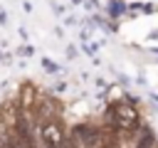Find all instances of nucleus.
<instances>
[{"mask_svg":"<svg viewBox=\"0 0 158 148\" xmlns=\"http://www.w3.org/2000/svg\"><path fill=\"white\" fill-rule=\"evenodd\" d=\"M40 141H42L44 148H59L62 141H64V133H62V128L57 123H49L47 121V123L40 126Z\"/></svg>","mask_w":158,"mask_h":148,"instance_id":"2","label":"nucleus"},{"mask_svg":"<svg viewBox=\"0 0 158 148\" xmlns=\"http://www.w3.org/2000/svg\"><path fill=\"white\" fill-rule=\"evenodd\" d=\"M5 148H25V146H22V143H20V141H17L15 136H12V138L7 141V146H5Z\"/></svg>","mask_w":158,"mask_h":148,"instance_id":"4","label":"nucleus"},{"mask_svg":"<svg viewBox=\"0 0 158 148\" xmlns=\"http://www.w3.org/2000/svg\"><path fill=\"white\" fill-rule=\"evenodd\" d=\"M133 148H156V146H153V133H151V131H141V136L136 138Z\"/></svg>","mask_w":158,"mask_h":148,"instance_id":"3","label":"nucleus"},{"mask_svg":"<svg viewBox=\"0 0 158 148\" xmlns=\"http://www.w3.org/2000/svg\"><path fill=\"white\" fill-rule=\"evenodd\" d=\"M111 123L121 131H136L138 126V113L131 104H114L111 106Z\"/></svg>","mask_w":158,"mask_h":148,"instance_id":"1","label":"nucleus"}]
</instances>
